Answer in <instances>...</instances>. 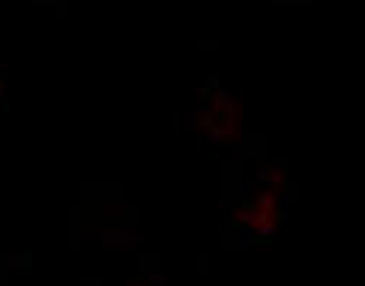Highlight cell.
Returning <instances> with one entry per match:
<instances>
[{
	"mask_svg": "<svg viewBox=\"0 0 365 286\" xmlns=\"http://www.w3.org/2000/svg\"><path fill=\"white\" fill-rule=\"evenodd\" d=\"M199 132L217 143L234 141L242 132V108L231 93H214L199 111Z\"/></svg>",
	"mask_w": 365,
	"mask_h": 286,
	"instance_id": "cell-2",
	"label": "cell"
},
{
	"mask_svg": "<svg viewBox=\"0 0 365 286\" xmlns=\"http://www.w3.org/2000/svg\"><path fill=\"white\" fill-rule=\"evenodd\" d=\"M281 173L266 175V181L252 193V199L234 210L237 222H242L255 234H275L281 225Z\"/></svg>",
	"mask_w": 365,
	"mask_h": 286,
	"instance_id": "cell-1",
	"label": "cell"
}]
</instances>
